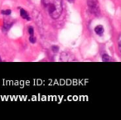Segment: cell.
<instances>
[{
    "label": "cell",
    "mask_w": 121,
    "mask_h": 120,
    "mask_svg": "<svg viewBox=\"0 0 121 120\" xmlns=\"http://www.w3.org/2000/svg\"><path fill=\"white\" fill-rule=\"evenodd\" d=\"M27 30H28V33L30 34V35H33L34 34V29L32 27H29Z\"/></svg>",
    "instance_id": "10"
},
{
    "label": "cell",
    "mask_w": 121,
    "mask_h": 120,
    "mask_svg": "<svg viewBox=\"0 0 121 120\" xmlns=\"http://www.w3.org/2000/svg\"><path fill=\"white\" fill-rule=\"evenodd\" d=\"M13 25V22H4V25H3V31H4V32H7L8 30H9L10 29V27H12Z\"/></svg>",
    "instance_id": "6"
},
{
    "label": "cell",
    "mask_w": 121,
    "mask_h": 120,
    "mask_svg": "<svg viewBox=\"0 0 121 120\" xmlns=\"http://www.w3.org/2000/svg\"><path fill=\"white\" fill-rule=\"evenodd\" d=\"M104 27H103V26L98 25L95 27V32L98 36H102L103 34H104Z\"/></svg>",
    "instance_id": "4"
},
{
    "label": "cell",
    "mask_w": 121,
    "mask_h": 120,
    "mask_svg": "<svg viewBox=\"0 0 121 120\" xmlns=\"http://www.w3.org/2000/svg\"><path fill=\"white\" fill-rule=\"evenodd\" d=\"M60 60H62V61H76V59L70 52L63 51L60 54Z\"/></svg>",
    "instance_id": "3"
},
{
    "label": "cell",
    "mask_w": 121,
    "mask_h": 120,
    "mask_svg": "<svg viewBox=\"0 0 121 120\" xmlns=\"http://www.w3.org/2000/svg\"><path fill=\"white\" fill-rule=\"evenodd\" d=\"M87 6L89 11L95 16H99L100 14L98 0H87Z\"/></svg>",
    "instance_id": "2"
},
{
    "label": "cell",
    "mask_w": 121,
    "mask_h": 120,
    "mask_svg": "<svg viewBox=\"0 0 121 120\" xmlns=\"http://www.w3.org/2000/svg\"><path fill=\"white\" fill-rule=\"evenodd\" d=\"M52 51L53 52H58V51H59V47H57V46H53V47H52Z\"/></svg>",
    "instance_id": "11"
},
{
    "label": "cell",
    "mask_w": 121,
    "mask_h": 120,
    "mask_svg": "<svg viewBox=\"0 0 121 120\" xmlns=\"http://www.w3.org/2000/svg\"><path fill=\"white\" fill-rule=\"evenodd\" d=\"M20 15H21V17H22V18L25 19V20H27V21L31 20L30 16L28 15V13H27V12L25 10V9H20Z\"/></svg>",
    "instance_id": "5"
},
{
    "label": "cell",
    "mask_w": 121,
    "mask_h": 120,
    "mask_svg": "<svg viewBox=\"0 0 121 120\" xmlns=\"http://www.w3.org/2000/svg\"><path fill=\"white\" fill-rule=\"evenodd\" d=\"M67 1H68L69 3H73V2L75 1V0H67Z\"/></svg>",
    "instance_id": "12"
},
{
    "label": "cell",
    "mask_w": 121,
    "mask_h": 120,
    "mask_svg": "<svg viewBox=\"0 0 121 120\" xmlns=\"http://www.w3.org/2000/svg\"><path fill=\"white\" fill-rule=\"evenodd\" d=\"M103 60L104 61H109L110 60V59H109V56L108 55H106V54H104V55H103Z\"/></svg>",
    "instance_id": "9"
},
{
    "label": "cell",
    "mask_w": 121,
    "mask_h": 120,
    "mask_svg": "<svg viewBox=\"0 0 121 120\" xmlns=\"http://www.w3.org/2000/svg\"><path fill=\"white\" fill-rule=\"evenodd\" d=\"M42 4L52 19H57L62 13V0H42Z\"/></svg>",
    "instance_id": "1"
},
{
    "label": "cell",
    "mask_w": 121,
    "mask_h": 120,
    "mask_svg": "<svg viewBox=\"0 0 121 120\" xmlns=\"http://www.w3.org/2000/svg\"><path fill=\"white\" fill-rule=\"evenodd\" d=\"M1 13L4 14V15H10V14H11V10H10V9L3 10V11H1Z\"/></svg>",
    "instance_id": "8"
},
{
    "label": "cell",
    "mask_w": 121,
    "mask_h": 120,
    "mask_svg": "<svg viewBox=\"0 0 121 120\" xmlns=\"http://www.w3.org/2000/svg\"><path fill=\"white\" fill-rule=\"evenodd\" d=\"M29 41H30L31 43H35L36 41H37V39H36V37H34V35H30V37H29Z\"/></svg>",
    "instance_id": "7"
}]
</instances>
